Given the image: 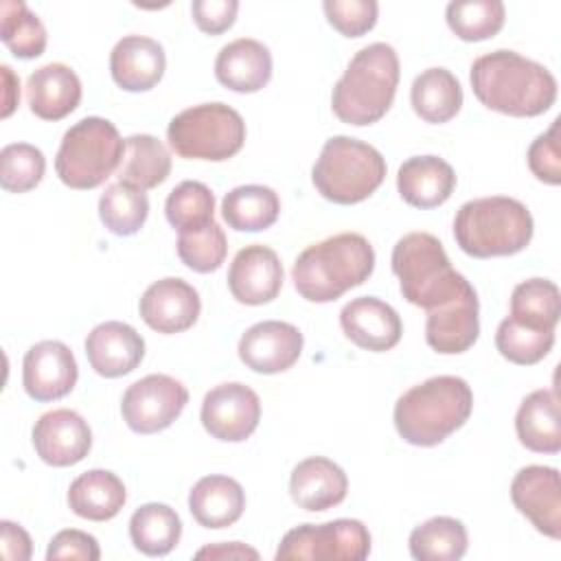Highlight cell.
I'll use <instances>...</instances> for the list:
<instances>
[{
  "label": "cell",
  "mask_w": 561,
  "mask_h": 561,
  "mask_svg": "<svg viewBox=\"0 0 561 561\" xmlns=\"http://www.w3.org/2000/svg\"><path fill=\"white\" fill-rule=\"evenodd\" d=\"M469 81L484 107L506 116H539L557 101V79L552 72L506 48L478 57L471 64Z\"/></svg>",
  "instance_id": "1"
},
{
  "label": "cell",
  "mask_w": 561,
  "mask_h": 561,
  "mask_svg": "<svg viewBox=\"0 0 561 561\" xmlns=\"http://www.w3.org/2000/svg\"><path fill=\"white\" fill-rule=\"evenodd\" d=\"M375 270V250L357 232H340L305 248L294 267L296 291L309 302H333L359 287Z\"/></svg>",
  "instance_id": "2"
},
{
  "label": "cell",
  "mask_w": 561,
  "mask_h": 561,
  "mask_svg": "<svg viewBox=\"0 0 561 561\" xmlns=\"http://www.w3.org/2000/svg\"><path fill=\"white\" fill-rule=\"evenodd\" d=\"M473 408V392L462 377L436 375L405 390L394 403L397 434L416 447H434L460 430Z\"/></svg>",
  "instance_id": "3"
},
{
  "label": "cell",
  "mask_w": 561,
  "mask_h": 561,
  "mask_svg": "<svg viewBox=\"0 0 561 561\" xmlns=\"http://www.w3.org/2000/svg\"><path fill=\"white\" fill-rule=\"evenodd\" d=\"M399 85V57L386 42L364 46L353 55L333 85V114L355 127L373 125L390 110Z\"/></svg>",
  "instance_id": "4"
},
{
  "label": "cell",
  "mask_w": 561,
  "mask_h": 561,
  "mask_svg": "<svg viewBox=\"0 0 561 561\" xmlns=\"http://www.w3.org/2000/svg\"><path fill=\"white\" fill-rule=\"evenodd\" d=\"M533 230L530 210L504 195L465 202L454 217V239L473 259L517 254L530 243Z\"/></svg>",
  "instance_id": "5"
},
{
  "label": "cell",
  "mask_w": 561,
  "mask_h": 561,
  "mask_svg": "<svg viewBox=\"0 0 561 561\" xmlns=\"http://www.w3.org/2000/svg\"><path fill=\"white\" fill-rule=\"evenodd\" d=\"M390 263L403 298L425 311L456 298L471 285L451 267L443 243L430 232L403 234L392 248Z\"/></svg>",
  "instance_id": "6"
},
{
  "label": "cell",
  "mask_w": 561,
  "mask_h": 561,
  "mask_svg": "<svg viewBox=\"0 0 561 561\" xmlns=\"http://www.w3.org/2000/svg\"><path fill=\"white\" fill-rule=\"evenodd\" d=\"M386 178L383 156L368 142L351 136H333L324 142L313 169L316 191L342 206L359 204L370 197Z\"/></svg>",
  "instance_id": "7"
},
{
  "label": "cell",
  "mask_w": 561,
  "mask_h": 561,
  "mask_svg": "<svg viewBox=\"0 0 561 561\" xmlns=\"http://www.w3.org/2000/svg\"><path fill=\"white\" fill-rule=\"evenodd\" d=\"M123 153L125 140L116 125L101 116H85L64 134L55 171L66 186L90 191L118 171Z\"/></svg>",
  "instance_id": "8"
},
{
  "label": "cell",
  "mask_w": 561,
  "mask_h": 561,
  "mask_svg": "<svg viewBox=\"0 0 561 561\" xmlns=\"http://www.w3.org/2000/svg\"><path fill=\"white\" fill-rule=\"evenodd\" d=\"M167 138L180 158L224 162L241 151L245 123L226 103H202L175 114L167 127Z\"/></svg>",
  "instance_id": "9"
},
{
  "label": "cell",
  "mask_w": 561,
  "mask_h": 561,
  "mask_svg": "<svg viewBox=\"0 0 561 561\" xmlns=\"http://www.w3.org/2000/svg\"><path fill=\"white\" fill-rule=\"evenodd\" d=\"M370 552V533L359 519H333L302 524L285 533L276 559L309 561H362Z\"/></svg>",
  "instance_id": "10"
},
{
  "label": "cell",
  "mask_w": 561,
  "mask_h": 561,
  "mask_svg": "<svg viewBox=\"0 0 561 561\" xmlns=\"http://www.w3.org/2000/svg\"><path fill=\"white\" fill-rule=\"evenodd\" d=\"M188 390L171 375L153 373L134 381L123 399L121 414L136 434H156L167 430L186 408Z\"/></svg>",
  "instance_id": "11"
},
{
  "label": "cell",
  "mask_w": 561,
  "mask_h": 561,
  "mask_svg": "<svg viewBox=\"0 0 561 561\" xmlns=\"http://www.w3.org/2000/svg\"><path fill=\"white\" fill-rule=\"evenodd\" d=\"M199 419L213 438L224 443H241L259 427L261 399L245 383H219L206 392Z\"/></svg>",
  "instance_id": "12"
},
{
  "label": "cell",
  "mask_w": 561,
  "mask_h": 561,
  "mask_svg": "<svg viewBox=\"0 0 561 561\" xmlns=\"http://www.w3.org/2000/svg\"><path fill=\"white\" fill-rule=\"evenodd\" d=\"M515 508L546 537H561V482L554 467L528 465L511 482Z\"/></svg>",
  "instance_id": "13"
},
{
  "label": "cell",
  "mask_w": 561,
  "mask_h": 561,
  "mask_svg": "<svg viewBox=\"0 0 561 561\" xmlns=\"http://www.w3.org/2000/svg\"><path fill=\"white\" fill-rule=\"evenodd\" d=\"M77 377V359L59 340H42L24 355L22 386L26 394L39 403L66 397L75 388Z\"/></svg>",
  "instance_id": "14"
},
{
  "label": "cell",
  "mask_w": 561,
  "mask_h": 561,
  "mask_svg": "<svg viewBox=\"0 0 561 561\" xmlns=\"http://www.w3.org/2000/svg\"><path fill=\"white\" fill-rule=\"evenodd\" d=\"M31 438L39 460L50 467L77 465L92 447V430L88 421L68 408L42 414L33 425Z\"/></svg>",
  "instance_id": "15"
},
{
  "label": "cell",
  "mask_w": 561,
  "mask_h": 561,
  "mask_svg": "<svg viewBox=\"0 0 561 561\" xmlns=\"http://www.w3.org/2000/svg\"><path fill=\"white\" fill-rule=\"evenodd\" d=\"M237 353L239 359L254 373H285L298 362L302 353V333L289 322L263 320L245 329Z\"/></svg>",
  "instance_id": "16"
},
{
  "label": "cell",
  "mask_w": 561,
  "mask_h": 561,
  "mask_svg": "<svg viewBox=\"0 0 561 561\" xmlns=\"http://www.w3.org/2000/svg\"><path fill=\"white\" fill-rule=\"evenodd\" d=\"M480 302L469 285L456 298L427 311L425 342L440 355H458L469 351L480 335Z\"/></svg>",
  "instance_id": "17"
},
{
  "label": "cell",
  "mask_w": 561,
  "mask_h": 561,
  "mask_svg": "<svg viewBox=\"0 0 561 561\" xmlns=\"http://www.w3.org/2000/svg\"><path fill=\"white\" fill-rule=\"evenodd\" d=\"M138 309L149 329L171 335L182 333L197 322L202 300L193 285L178 276H167L145 289Z\"/></svg>",
  "instance_id": "18"
},
{
  "label": "cell",
  "mask_w": 561,
  "mask_h": 561,
  "mask_svg": "<svg viewBox=\"0 0 561 561\" xmlns=\"http://www.w3.org/2000/svg\"><path fill=\"white\" fill-rule=\"evenodd\" d=\"M283 287V263L278 254L261 243L241 248L228 270V289L241 305L272 302Z\"/></svg>",
  "instance_id": "19"
},
{
  "label": "cell",
  "mask_w": 561,
  "mask_h": 561,
  "mask_svg": "<svg viewBox=\"0 0 561 561\" xmlns=\"http://www.w3.org/2000/svg\"><path fill=\"white\" fill-rule=\"evenodd\" d=\"M340 327L355 346L373 353L394 348L403 333L394 307L375 296H359L346 302L340 311Z\"/></svg>",
  "instance_id": "20"
},
{
  "label": "cell",
  "mask_w": 561,
  "mask_h": 561,
  "mask_svg": "<svg viewBox=\"0 0 561 561\" xmlns=\"http://www.w3.org/2000/svg\"><path fill=\"white\" fill-rule=\"evenodd\" d=\"M85 355L96 375L116 379L140 366L145 357V340L131 324L107 320L88 333Z\"/></svg>",
  "instance_id": "21"
},
{
  "label": "cell",
  "mask_w": 561,
  "mask_h": 561,
  "mask_svg": "<svg viewBox=\"0 0 561 561\" xmlns=\"http://www.w3.org/2000/svg\"><path fill=\"white\" fill-rule=\"evenodd\" d=\"M164 48L145 35H125L110 53V72L118 88L127 92H147L164 75Z\"/></svg>",
  "instance_id": "22"
},
{
  "label": "cell",
  "mask_w": 561,
  "mask_h": 561,
  "mask_svg": "<svg viewBox=\"0 0 561 561\" xmlns=\"http://www.w3.org/2000/svg\"><path fill=\"white\" fill-rule=\"evenodd\" d=\"M215 77L232 92H259L272 79V53L259 39L239 37L217 53Z\"/></svg>",
  "instance_id": "23"
},
{
  "label": "cell",
  "mask_w": 561,
  "mask_h": 561,
  "mask_svg": "<svg viewBox=\"0 0 561 561\" xmlns=\"http://www.w3.org/2000/svg\"><path fill=\"white\" fill-rule=\"evenodd\" d=\"M348 491V478L340 465L324 456L300 460L289 476V495L305 511L337 506Z\"/></svg>",
  "instance_id": "24"
},
{
  "label": "cell",
  "mask_w": 561,
  "mask_h": 561,
  "mask_svg": "<svg viewBox=\"0 0 561 561\" xmlns=\"http://www.w3.org/2000/svg\"><path fill=\"white\" fill-rule=\"evenodd\" d=\"M397 188L405 204L423 210L436 208L451 197L456 173L438 156H412L399 167Z\"/></svg>",
  "instance_id": "25"
},
{
  "label": "cell",
  "mask_w": 561,
  "mask_h": 561,
  "mask_svg": "<svg viewBox=\"0 0 561 561\" xmlns=\"http://www.w3.org/2000/svg\"><path fill=\"white\" fill-rule=\"evenodd\" d=\"M26 101L42 121H61L81 101V81L66 64H46L28 75Z\"/></svg>",
  "instance_id": "26"
},
{
  "label": "cell",
  "mask_w": 561,
  "mask_h": 561,
  "mask_svg": "<svg viewBox=\"0 0 561 561\" xmlns=\"http://www.w3.org/2000/svg\"><path fill=\"white\" fill-rule=\"evenodd\" d=\"M245 508L243 486L228 476H204L188 493V511L204 528H228Z\"/></svg>",
  "instance_id": "27"
},
{
  "label": "cell",
  "mask_w": 561,
  "mask_h": 561,
  "mask_svg": "<svg viewBox=\"0 0 561 561\" xmlns=\"http://www.w3.org/2000/svg\"><path fill=\"white\" fill-rule=\"evenodd\" d=\"M519 443L537 454H557L561 449L559 399L552 390H533L524 397L515 414Z\"/></svg>",
  "instance_id": "28"
},
{
  "label": "cell",
  "mask_w": 561,
  "mask_h": 561,
  "mask_svg": "<svg viewBox=\"0 0 561 561\" xmlns=\"http://www.w3.org/2000/svg\"><path fill=\"white\" fill-rule=\"evenodd\" d=\"M127 491L123 480L107 469H90L75 478L68 489V506L75 515L90 522H107L125 506Z\"/></svg>",
  "instance_id": "29"
},
{
  "label": "cell",
  "mask_w": 561,
  "mask_h": 561,
  "mask_svg": "<svg viewBox=\"0 0 561 561\" xmlns=\"http://www.w3.org/2000/svg\"><path fill=\"white\" fill-rule=\"evenodd\" d=\"M280 199L274 188L263 184H243L226 193L221 217L237 232H261L276 224Z\"/></svg>",
  "instance_id": "30"
},
{
  "label": "cell",
  "mask_w": 561,
  "mask_h": 561,
  "mask_svg": "<svg viewBox=\"0 0 561 561\" xmlns=\"http://www.w3.org/2000/svg\"><path fill=\"white\" fill-rule=\"evenodd\" d=\"M412 110L425 123H447L462 107L460 81L447 68H427L414 81L410 90Z\"/></svg>",
  "instance_id": "31"
},
{
  "label": "cell",
  "mask_w": 561,
  "mask_h": 561,
  "mask_svg": "<svg viewBox=\"0 0 561 561\" xmlns=\"http://www.w3.org/2000/svg\"><path fill=\"white\" fill-rule=\"evenodd\" d=\"M171 173V153L162 140L151 134H134L125 138V153L116 171L118 182L140 191L160 186Z\"/></svg>",
  "instance_id": "32"
},
{
  "label": "cell",
  "mask_w": 561,
  "mask_h": 561,
  "mask_svg": "<svg viewBox=\"0 0 561 561\" xmlns=\"http://www.w3.org/2000/svg\"><path fill=\"white\" fill-rule=\"evenodd\" d=\"M129 537L136 550L147 557L169 554L182 537L180 515L162 502H147L129 519Z\"/></svg>",
  "instance_id": "33"
},
{
  "label": "cell",
  "mask_w": 561,
  "mask_h": 561,
  "mask_svg": "<svg viewBox=\"0 0 561 561\" xmlns=\"http://www.w3.org/2000/svg\"><path fill=\"white\" fill-rule=\"evenodd\" d=\"M408 546L416 561H458L467 552V528L456 517L438 515L416 526Z\"/></svg>",
  "instance_id": "34"
},
{
  "label": "cell",
  "mask_w": 561,
  "mask_h": 561,
  "mask_svg": "<svg viewBox=\"0 0 561 561\" xmlns=\"http://www.w3.org/2000/svg\"><path fill=\"white\" fill-rule=\"evenodd\" d=\"M561 316L559 287L548 278H528L511 294V318L533 327L554 331Z\"/></svg>",
  "instance_id": "35"
},
{
  "label": "cell",
  "mask_w": 561,
  "mask_h": 561,
  "mask_svg": "<svg viewBox=\"0 0 561 561\" xmlns=\"http://www.w3.org/2000/svg\"><path fill=\"white\" fill-rule=\"evenodd\" d=\"M149 215V199L147 193L125 184L114 182L110 184L99 199V217L103 226L116 237L136 234Z\"/></svg>",
  "instance_id": "36"
},
{
  "label": "cell",
  "mask_w": 561,
  "mask_h": 561,
  "mask_svg": "<svg viewBox=\"0 0 561 561\" xmlns=\"http://www.w3.org/2000/svg\"><path fill=\"white\" fill-rule=\"evenodd\" d=\"M0 39L18 59H35L46 50V28L22 0L0 2Z\"/></svg>",
  "instance_id": "37"
},
{
  "label": "cell",
  "mask_w": 561,
  "mask_h": 561,
  "mask_svg": "<svg viewBox=\"0 0 561 561\" xmlns=\"http://www.w3.org/2000/svg\"><path fill=\"white\" fill-rule=\"evenodd\" d=\"M445 20L462 42H482L502 31L506 9L500 0H454L447 4Z\"/></svg>",
  "instance_id": "38"
},
{
  "label": "cell",
  "mask_w": 561,
  "mask_h": 561,
  "mask_svg": "<svg viewBox=\"0 0 561 561\" xmlns=\"http://www.w3.org/2000/svg\"><path fill=\"white\" fill-rule=\"evenodd\" d=\"M164 215L178 232L202 228L213 221L215 195L204 182L184 180L169 193Z\"/></svg>",
  "instance_id": "39"
},
{
  "label": "cell",
  "mask_w": 561,
  "mask_h": 561,
  "mask_svg": "<svg viewBox=\"0 0 561 561\" xmlns=\"http://www.w3.org/2000/svg\"><path fill=\"white\" fill-rule=\"evenodd\" d=\"M554 344V331L526 327L511 316L504 318L495 331V346L500 355L519 366L541 362Z\"/></svg>",
  "instance_id": "40"
},
{
  "label": "cell",
  "mask_w": 561,
  "mask_h": 561,
  "mask_svg": "<svg viewBox=\"0 0 561 561\" xmlns=\"http://www.w3.org/2000/svg\"><path fill=\"white\" fill-rule=\"evenodd\" d=\"M178 256L180 261L199 274H208L221 267L228 254V239L224 234V228L213 219L210 224L195 228V230H182L178 234Z\"/></svg>",
  "instance_id": "41"
},
{
  "label": "cell",
  "mask_w": 561,
  "mask_h": 561,
  "mask_svg": "<svg viewBox=\"0 0 561 561\" xmlns=\"http://www.w3.org/2000/svg\"><path fill=\"white\" fill-rule=\"evenodd\" d=\"M46 171L42 149L28 142H11L0 151V184L7 193H26L35 188Z\"/></svg>",
  "instance_id": "42"
},
{
  "label": "cell",
  "mask_w": 561,
  "mask_h": 561,
  "mask_svg": "<svg viewBox=\"0 0 561 561\" xmlns=\"http://www.w3.org/2000/svg\"><path fill=\"white\" fill-rule=\"evenodd\" d=\"M329 24L344 37H362L377 24L379 4L375 0H324Z\"/></svg>",
  "instance_id": "43"
},
{
  "label": "cell",
  "mask_w": 561,
  "mask_h": 561,
  "mask_svg": "<svg viewBox=\"0 0 561 561\" xmlns=\"http://www.w3.org/2000/svg\"><path fill=\"white\" fill-rule=\"evenodd\" d=\"M528 167L533 175L546 184L557 186L561 182V149H559V118L550 129L539 134L528 147Z\"/></svg>",
  "instance_id": "44"
},
{
  "label": "cell",
  "mask_w": 561,
  "mask_h": 561,
  "mask_svg": "<svg viewBox=\"0 0 561 561\" xmlns=\"http://www.w3.org/2000/svg\"><path fill=\"white\" fill-rule=\"evenodd\" d=\"M101 557L99 543L92 535L77 530V528H66L59 530L46 550L48 561H59V559H81V561H96Z\"/></svg>",
  "instance_id": "45"
},
{
  "label": "cell",
  "mask_w": 561,
  "mask_h": 561,
  "mask_svg": "<svg viewBox=\"0 0 561 561\" xmlns=\"http://www.w3.org/2000/svg\"><path fill=\"white\" fill-rule=\"evenodd\" d=\"M237 0H193L191 13L199 31L208 35H219L228 31L237 20Z\"/></svg>",
  "instance_id": "46"
},
{
  "label": "cell",
  "mask_w": 561,
  "mask_h": 561,
  "mask_svg": "<svg viewBox=\"0 0 561 561\" xmlns=\"http://www.w3.org/2000/svg\"><path fill=\"white\" fill-rule=\"evenodd\" d=\"M0 552L9 561H26V559H31L33 543H31L28 533L20 524L2 519L0 522Z\"/></svg>",
  "instance_id": "47"
},
{
  "label": "cell",
  "mask_w": 561,
  "mask_h": 561,
  "mask_svg": "<svg viewBox=\"0 0 561 561\" xmlns=\"http://www.w3.org/2000/svg\"><path fill=\"white\" fill-rule=\"evenodd\" d=\"M197 559H259V552L241 541L210 543L195 552Z\"/></svg>",
  "instance_id": "48"
},
{
  "label": "cell",
  "mask_w": 561,
  "mask_h": 561,
  "mask_svg": "<svg viewBox=\"0 0 561 561\" xmlns=\"http://www.w3.org/2000/svg\"><path fill=\"white\" fill-rule=\"evenodd\" d=\"M2 72V85H4V94H2V118H9L13 114V110L20 105V79L15 77V72L4 64L0 66Z\"/></svg>",
  "instance_id": "49"
}]
</instances>
